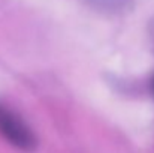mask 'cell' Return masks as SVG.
<instances>
[{
	"label": "cell",
	"mask_w": 154,
	"mask_h": 153,
	"mask_svg": "<svg viewBox=\"0 0 154 153\" xmlns=\"http://www.w3.org/2000/svg\"><path fill=\"white\" fill-rule=\"evenodd\" d=\"M0 135L11 146L23 152H33L38 146L36 135L27 123L3 104H0Z\"/></svg>",
	"instance_id": "6da1fadb"
},
{
	"label": "cell",
	"mask_w": 154,
	"mask_h": 153,
	"mask_svg": "<svg viewBox=\"0 0 154 153\" xmlns=\"http://www.w3.org/2000/svg\"><path fill=\"white\" fill-rule=\"evenodd\" d=\"M94 9L103 12H120L130 8V0H82Z\"/></svg>",
	"instance_id": "7a4b0ae2"
},
{
	"label": "cell",
	"mask_w": 154,
	"mask_h": 153,
	"mask_svg": "<svg viewBox=\"0 0 154 153\" xmlns=\"http://www.w3.org/2000/svg\"><path fill=\"white\" fill-rule=\"evenodd\" d=\"M151 36H153V39H154V21L151 23Z\"/></svg>",
	"instance_id": "3957f363"
},
{
	"label": "cell",
	"mask_w": 154,
	"mask_h": 153,
	"mask_svg": "<svg viewBox=\"0 0 154 153\" xmlns=\"http://www.w3.org/2000/svg\"><path fill=\"white\" fill-rule=\"evenodd\" d=\"M151 90H153V93H154V77H153V80H151Z\"/></svg>",
	"instance_id": "277c9868"
}]
</instances>
